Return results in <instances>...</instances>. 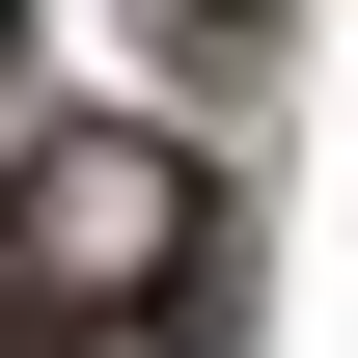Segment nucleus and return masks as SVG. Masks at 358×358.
<instances>
[{"label":"nucleus","mask_w":358,"mask_h":358,"mask_svg":"<svg viewBox=\"0 0 358 358\" xmlns=\"http://www.w3.org/2000/svg\"><path fill=\"white\" fill-rule=\"evenodd\" d=\"M221 166H193V138H28V166H0V358H110L83 303L138 275V303L166 331H221Z\"/></svg>","instance_id":"obj_1"},{"label":"nucleus","mask_w":358,"mask_h":358,"mask_svg":"<svg viewBox=\"0 0 358 358\" xmlns=\"http://www.w3.org/2000/svg\"><path fill=\"white\" fill-rule=\"evenodd\" d=\"M166 28H193V55H248V28H275V0H166Z\"/></svg>","instance_id":"obj_2"},{"label":"nucleus","mask_w":358,"mask_h":358,"mask_svg":"<svg viewBox=\"0 0 358 358\" xmlns=\"http://www.w3.org/2000/svg\"><path fill=\"white\" fill-rule=\"evenodd\" d=\"M0 55H28V0H0Z\"/></svg>","instance_id":"obj_3"}]
</instances>
